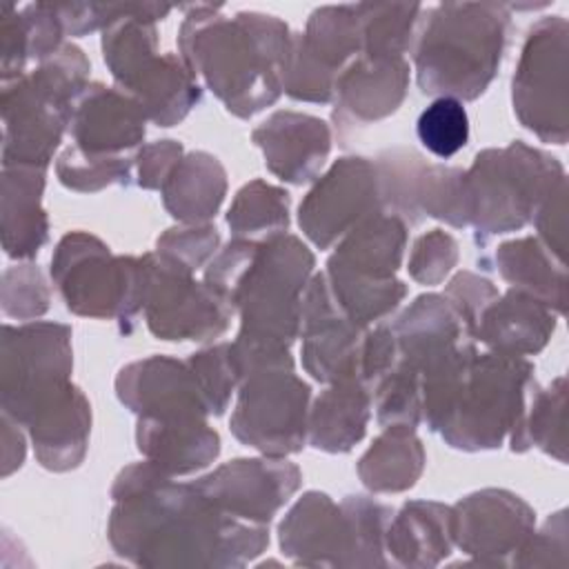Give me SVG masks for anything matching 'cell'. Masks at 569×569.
<instances>
[{"label": "cell", "instance_id": "obj_1", "mask_svg": "<svg viewBox=\"0 0 569 569\" xmlns=\"http://www.w3.org/2000/svg\"><path fill=\"white\" fill-rule=\"evenodd\" d=\"M109 540L142 567H242L269 542L267 525L233 518L193 482H173L153 462L124 467L113 487Z\"/></svg>", "mask_w": 569, "mask_h": 569}, {"label": "cell", "instance_id": "obj_2", "mask_svg": "<svg viewBox=\"0 0 569 569\" xmlns=\"http://www.w3.org/2000/svg\"><path fill=\"white\" fill-rule=\"evenodd\" d=\"M178 31V49L193 76L222 100L227 111L251 118L282 93V64L291 33L267 13L220 16V7L191 4Z\"/></svg>", "mask_w": 569, "mask_h": 569}, {"label": "cell", "instance_id": "obj_3", "mask_svg": "<svg viewBox=\"0 0 569 569\" xmlns=\"http://www.w3.org/2000/svg\"><path fill=\"white\" fill-rule=\"evenodd\" d=\"M509 7L445 2L425 11L413 40L422 93L476 100L491 84L507 44Z\"/></svg>", "mask_w": 569, "mask_h": 569}, {"label": "cell", "instance_id": "obj_4", "mask_svg": "<svg viewBox=\"0 0 569 569\" xmlns=\"http://www.w3.org/2000/svg\"><path fill=\"white\" fill-rule=\"evenodd\" d=\"M89 60L76 44H62L36 71L2 87V164L47 169L78 96L89 84Z\"/></svg>", "mask_w": 569, "mask_h": 569}, {"label": "cell", "instance_id": "obj_5", "mask_svg": "<svg viewBox=\"0 0 569 569\" xmlns=\"http://www.w3.org/2000/svg\"><path fill=\"white\" fill-rule=\"evenodd\" d=\"M465 178L476 240L485 244L531 222L545 196L565 180V169L553 156L513 140L502 149L480 151Z\"/></svg>", "mask_w": 569, "mask_h": 569}, {"label": "cell", "instance_id": "obj_6", "mask_svg": "<svg viewBox=\"0 0 569 569\" xmlns=\"http://www.w3.org/2000/svg\"><path fill=\"white\" fill-rule=\"evenodd\" d=\"M533 387L529 360L476 353L438 431L456 449H496L520 420Z\"/></svg>", "mask_w": 569, "mask_h": 569}, {"label": "cell", "instance_id": "obj_7", "mask_svg": "<svg viewBox=\"0 0 569 569\" xmlns=\"http://www.w3.org/2000/svg\"><path fill=\"white\" fill-rule=\"evenodd\" d=\"M313 271V253L289 233L258 242L238 282L231 307L240 311V333L287 347L300 333L302 291Z\"/></svg>", "mask_w": 569, "mask_h": 569}, {"label": "cell", "instance_id": "obj_8", "mask_svg": "<svg viewBox=\"0 0 569 569\" xmlns=\"http://www.w3.org/2000/svg\"><path fill=\"white\" fill-rule=\"evenodd\" d=\"M51 278L67 309L78 316L131 320L144 305L142 258L113 256L87 231H71L58 242Z\"/></svg>", "mask_w": 569, "mask_h": 569}, {"label": "cell", "instance_id": "obj_9", "mask_svg": "<svg viewBox=\"0 0 569 569\" xmlns=\"http://www.w3.org/2000/svg\"><path fill=\"white\" fill-rule=\"evenodd\" d=\"M569 24L562 16L540 18L527 33L511 82L513 113L542 142L565 144Z\"/></svg>", "mask_w": 569, "mask_h": 569}, {"label": "cell", "instance_id": "obj_10", "mask_svg": "<svg viewBox=\"0 0 569 569\" xmlns=\"http://www.w3.org/2000/svg\"><path fill=\"white\" fill-rule=\"evenodd\" d=\"M311 389L293 367L260 369L238 385L231 433L264 456L284 458L305 447Z\"/></svg>", "mask_w": 569, "mask_h": 569}, {"label": "cell", "instance_id": "obj_11", "mask_svg": "<svg viewBox=\"0 0 569 569\" xmlns=\"http://www.w3.org/2000/svg\"><path fill=\"white\" fill-rule=\"evenodd\" d=\"M144 262V318L162 340H213L231 320V305L204 282H196L184 267L160 253L142 256Z\"/></svg>", "mask_w": 569, "mask_h": 569}, {"label": "cell", "instance_id": "obj_12", "mask_svg": "<svg viewBox=\"0 0 569 569\" xmlns=\"http://www.w3.org/2000/svg\"><path fill=\"white\" fill-rule=\"evenodd\" d=\"M71 327L60 322L4 325L0 402L2 411L18 418L40 393L69 380Z\"/></svg>", "mask_w": 569, "mask_h": 569}, {"label": "cell", "instance_id": "obj_13", "mask_svg": "<svg viewBox=\"0 0 569 569\" xmlns=\"http://www.w3.org/2000/svg\"><path fill=\"white\" fill-rule=\"evenodd\" d=\"M382 209L376 162L349 156L338 158L298 207L302 233L320 249L340 242L367 216Z\"/></svg>", "mask_w": 569, "mask_h": 569}, {"label": "cell", "instance_id": "obj_14", "mask_svg": "<svg viewBox=\"0 0 569 569\" xmlns=\"http://www.w3.org/2000/svg\"><path fill=\"white\" fill-rule=\"evenodd\" d=\"M300 480V469L293 462L267 456L229 460L193 485L220 511L267 525L298 491Z\"/></svg>", "mask_w": 569, "mask_h": 569}, {"label": "cell", "instance_id": "obj_15", "mask_svg": "<svg viewBox=\"0 0 569 569\" xmlns=\"http://www.w3.org/2000/svg\"><path fill=\"white\" fill-rule=\"evenodd\" d=\"M367 329L351 322L336 305L327 276L316 273L302 296V367L318 382L358 380Z\"/></svg>", "mask_w": 569, "mask_h": 569}, {"label": "cell", "instance_id": "obj_16", "mask_svg": "<svg viewBox=\"0 0 569 569\" xmlns=\"http://www.w3.org/2000/svg\"><path fill=\"white\" fill-rule=\"evenodd\" d=\"M536 513L507 489H482L465 496L451 507L453 542L487 565H505L516 558L533 533Z\"/></svg>", "mask_w": 569, "mask_h": 569}, {"label": "cell", "instance_id": "obj_17", "mask_svg": "<svg viewBox=\"0 0 569 569\" xmlns=\"http://www.w3.org/2000/svg\"><path fill=\"white\" fill-rule=\"evenodd\" d=\"M280 547L296 565L356 567V536L347 509L307 491L280 522Z\"/></svg>", "mask_w": 569, "mask_h": 569}, {"label": "cell", "instance_id": "obj_18", "mask_svg": "<svg viewBox=\"0 0 569 569\" xmlns=\"http://www.w3.org/2000/svg\"><path fill=\"white\" fill-rule=\"evenodd\" d=\"M31 433L36 458L51 471L76 469L91 431V407L71 380L38 396L18 418Z\"/></svg>", "mask_w": 569, "mask_h": 569}, {"label": "cell", "instance_id": "obj_19", "mask_svg": "<svg viewBox=\"0 0 569 569\" xmlns=\"http://www.w3.org/2000/svg\"><path fill=\"white\" fill-rule=\"evenodd\" d=\"M116 393L140 418L209 416L189 362L167 356H151L122 367L116 378Z\"/></svg>", "mask_w": 569, "mask_h": 569}, {"label": "cell", "instance_id": "obj_20", "mask_svg": "<svg viewBox=\"0 0 569 569\" xmlns=\"http://www.w3.org/2000/svg\"><path fill=\"white\" fill-rule=\"evenodd\" d=\"M409 87V64L405 58L358 56L338 76L333 120L340 129L365 127L393 113Z\"/></svg>", "mask_w": 569, "mask_h": 569}, {"label": "cell", "instance_id": "obj_21", "mask_svg": "<svg viewBox=\"0 0 569 569\" xmlns=\"http://www.w3.org/2000/svg\"><path fill=\"white\" fill-rule=\"evenodd\" d=\"M251 140L262 149L269 171L291 184L313 180L331 149L327 122L298 111H276L251 131Z\"/></svg>", "mask_w": 569, "mask_h": 569}, {"label": "cell", "instance_id": "obj_22", "mask_svg": "<svg viewBox=\"0 0 569 569\" xmlns=\"http://www.w3.org/2000/svg\"><path fill=\"white\" fill-rule=\"evenodd\" d=\"M147 116L120 89L91 82L78 96L69 131L87 153L122 156L144 138Z\"/></svg>", "mask_w": 569, "mask_h": 569}, {"label": "cell", "instance_id": "obj_23", "mask_svg": "<svg viewBox=\"0 0 569 569\" xmlns=\"http://www.w3.org/2000/svg\"><path fill=\"white\" fill-rule=\"evenodd\" d=\"M140 453L164 473L187 476L204 469L220 453V436L207 418H138Z\"/></svg>", "mask_w": 569, "mask_h": 569}, {"label": "cell", "instance_id": "obj_24", "mask_svg": "<svg viewBox=\"0 0 569 569\" xmlns=\"http://www.w3.org/2000/svg\"><path fill=\"white\" fill-rule=\"evenodd\" d=\"M556 316L536 298L509 289L498 296L480 316L473 338L505 356H533L545 349L556 331Z\"/></svg>", "mask_w": 569, "mask_h": 569}, {"label": "cell", "instance_id": "obj_25", "mask_svg": "<svg viewBox=\"0 0 569 569\" xmlns=\"http://www.w3.org/2000/svg\"><path fill=\"white\" fill-rule=\"evenodd\" d=\"M400 360L422 373L458 345L471 340L465 322L445 296L416 298L391 325Z\"/></svg>", "mask_w": 569, "mask_h": 569}, {"label": "cell", "instance_id": "obj_26", "mask_svg": "<svg viewBox=\"0 0 569 569\" xmlns=\"http://www.w3.org/2000/svg\"><path fill=\"white\" fill-rule=\"evenodd\" d=\"M158 127L178 124L198 102L200 87L180 53H158L120 87Z\"/></svg>", "mask_w": 569, "mask_h": 569}, {"label": "cell", "instance_id": "obj_27", "mask_svg": "<svg viewBox=\"0 0 569 569\" xmlns=\"http://www.w3.org/2000/svg\"><path fill=\"white\" fill-rule=\"evenodd\" d=\"M44 169L4 164L2 173V247L18 260L33 258L47 242L49 222L40 204Z\"/></svg>", "mask_w": 569, "mask_h": 569}, {"label": "cell", "instance_id": "obj_28", "mask_svg": "<svg viewBox=\"0 0 569 569\" xmlns=\"http://www.w3.org/2000/svg\"><path fill=\"white\" fill-rule=\"evenodd\" d=\"M405 244L407 222L380 209L367 216L338 242V249L327 264L360 278L389 280L402 262Z\"/></svg>", "mask_w": 569, "mask_h": 569}, {"label": "cell", "instance_id": "obj_29", "mask_svg": "<svg viewBox=\"0 0 569 569\" xmlns=\"http://www.w3.org/2000/svg\"><path fill=\"white\" fill-rule=\"evenodd\" d=\"M451 507L427 500H411L391 516L385 551L402 567H436L451 553Z\"/></svg>", "mask_w": 569, "mask_h": 569}, {"label": "cell", "instance_id": "obj_30", "mask_svg": "<svg viewBox=\"0 0 569 569\" xmlns=\"http://www.w3.org/2000/svg\"><path fill=\"white\" fill-rule=\"evenodd\" d=\"M371 416V391L360 380H338L309 409L307 440L322 451L345 453L362 440Z\"/></svg>", "mask_w": 569, "mask_h": 569}, {"label": "cell", "instance_id": "obj_31", "mask_svg": "<svg viewBox=\"0 0 569 569\" xmlns=\"http://www.w3.org/2000/svg\"><path fill=\"white\" fill-rule=\"evenodd\" d=\"M162 191L164 209L184 224H207L227 193V173L216 156L191 151L180 158Z\"/></svg>", "mask_w": 569, "mask_h": 569}, {"label": "cell", "instance_id": "obj_32", "mask_svg": "<svg viewBox=\"0 0 569 569\" xmlns=\"http://www.w3.org/2000/svg\"><path fill=\"white\" fill-rule=\"evenodd\" d=\"M498 273L509 282V289L522 291L553 313L565 311L567 269L558 262L549 249L533 236L509 240L498 247L496 256Z\"/></svg>", "mask_w": 569, "mask_h": 569}, {"label": "cell", "instance_id": "obj_33", "mask_svg": "<svg viewBox=\"0 0 569 569\" xmlns=\"http://www.w3.org/2000/svg\"><path fill=\"white\" fill-rule=\"evenodd\" d=\"M425 467V449L409 427H385L358 462L362 485L376 493L411 489Z\"/></svg>", "mask_w": 569, "mask_h": 569}, {"label": "cell", "instance_id": "obj_34", "mask_svg": "<svg viewBox=\"0 0 569 569\" xmlns=\"http://www.w3.org/2000/svg\"><path fill=\"white\" fill-rule=\"evenodd\" d=\"M565 402L567 382L558 376L547 389L538 385L531 389L527 407L509 433L513 451L538 447L553 456L558 462L567 460V431H565Z\"/></svg>", "mask_w": 569, "mask_h": 569}, {"label": "cell", "instance_id": "obj_35", "mask_svg": "<svg viewBox=\"0 0 569 569\" xmlns=\"http://www.w3.org/2000/svg\"><path fill=\"white\" fill-rule=\"evenodd\" d=\"M356 11L362 24L360 56L402 58L413 47L425 7L413 2H360Z\"/></svg>", "mask_w": 569, "mask_h": 569}, {"label": "cell", "instance_id": "obj_36", "mask_svg": "<svg viewBox=\"0 0 569 569\" xmlns=\"http://www.w3.org/2000/svg\"><path fill=\"white\" fill-rule=\"evenodd\" d=\"M227 224L236 238L253 242L287 233L289 193L264 180H251L236 193L227 213Z\"/></svg>", "mask_w": 569, "mask_h": 569}, {"label": "cell", "instance_id": "obj_37", "mask_svg": "<svg viewBox=\"0 0 569 569\" xmlns=\"http://www.w3.org/2000/svg\"><path fill=\"white\" fill-rule=\"evenodd\" d=\"M327 282L331 289V296L336 305L342 309V313L360 325L369 327L371 322L385 320L407 296V287L396 280H371V278H360L353 273H347L342 269L329 267L327 264Z\"/></svg>", "mask_w": 569, "mask_h": 569}, {"label": "cell", "instance_id": "obj_38", "mask_svg": "<svg viewBox=\"0 0 569 569\" xmlns=\"http://www.w3.org/2000/svg\"><path fill=\"white\" fill-rule=\"evenodd\" d=\"M307 47L333 71L362 53V24L356 4H329L311 13L302 33Z\"/></svg>", "mask_w": 569, "mask_h": 569}, {"label": "cell", "instance_id": "obj_39", "mask_svg": "<svg viewBox=\"0 0 569 569\" xmlns=\"http://www.w3.org/2000/svg\"><path fill=\"white\" fill-rule=\"evenodd\" d=\"M371 402L382 427L416 429L422 420V385L418 369L398 360V365L371 389Z\"/></svg>", "mask_w": 569, "mask_h": 569}, {"label": "cell", "instance_id": "obj_40", "mask_svg": "<svg viewBox=\"0 0 569 569\" xmlns=\"http://www.w3.org/2000/svg\"><path fill=\"white\" fill-rule=\"evenodd\" d=\"M338 71L329 69L305 42L302 33H291L282 64V91L300 102H331Z\"/></svg>", "mask_w": 569, "mask_h": 569}, {"label": "cell", "instance_id": "obj_41", "mask_svg": "<svg viewBox=\"0 0 569 569\" xmlns=\"http://www.w3.org/2000/svg\"><path fill=\"white\" fill-rule=\"evenodd\" d=\"M131 158L87 153L80 147H69L56 162V173L60 182L73 191L93 193L111 184H129Z\"/></svg>", "mask_w": 569, "mask_h": 569}, {"label": "cell", "instance_id": "obj_42", "mask_svg": "<svg viewBox=\"0 0 569 569\" xmlns=\"http://www.w3.org/2000/svg\"><path fill=\"white\" fill-rule=\"evenodd\" d=\"M420 144L436 158H451L469 142V116L460 100L436 98L416 122Z\"/></svg>", "mask_w": 569, "mask_h": 569}, {"label": "cell", "instance_id": "obj_43", "mask_svg": "<svg viewBox=\"0 0 569 569\" xmlns=\"http://www.w3.org/2000/svg\"><path fill=\"white\" fill-rule=\"evenodd\" d=\"M347 509L353 536H356V567H385L389 560L385 558V536L393 511L365 496H347L342 500Z\"/></svg>", "mask_w": 569, "mask_h": 569}, {"label": "cell", "instance_id": "obj_44", "mask_svg": "<svg viewBox=\"0 0 569 569\" xmlns=\"http://www.w3.org/2000/svg\"><path fill=\"white\" fill-rule=\"evenodd\" d=\"M187 362L191 367L207 411L213 416H222L231 402V393L238 387V373L231 360L229 342L202 349L193 353Z\"/></svg>", "mask_w": 569, "mask_h": 569}, {"label": "cell", "instance_id": "obj_45", "mask_svg": "<svg viewBox=\"0 0 569 569\" xmlns=\"http://www.w3.org/2000/svg\"><path fill=\"white\" fill-rule=\"evenodd\" d=\"M2 309L18 320H31L49 309V289L38 264H18L4 271Z\"/></svg>", "mask_w": 569, "mask_h": 569}, {"label": "cell", "instance_id": "obj_46", "mask_svg": "<svg viewBox=\"0 0 569 569\" xmlns=\"http://www.w3.org/2000/svg\"><path fill=\"white\" fill-rule=\"evenodd\" d=\"M218 244L220 236L213 224H184L167 229L156 242V253L193 273L213 258Z\"/></svg>", "mask_w": 569, "mask_h": 569}, {"label": "cell", "instance_id": "obj_47", "mask_svg": "<svg viewBox=\"0 0 569 569\" xmlns=\"http://www.w3.org/2000/svg\"><path fill=\"white\" fill-rule=\"evenodd\" d=\"M458 262V242L442 229L420 236L409 253V276L420 284H440Z\"/></svg>", "mask_w": 569, "mask_h": 569}, {"label": "cell", "instance_id": "obj_48", "mask_svg": "<svg viewBox=\"0 0 569 569\" xmlns=\"http://www.w3.org/2000/svg\"><path fill=\"white\" fill-rule=\"evenodd\" d=\"M449 305L456 309L460 320L465 322L469 336L473 338V329L482 316V311L500 296L498 289L487 280L471 271H460L442 293Z\"/></svg>", "mask_w": 569, "mask_h": 569}, {"label": "cell", "instance_id": "obj_49", "mask_svg": "<svg viewBox=\"0 0 569 569\" xmlns=\"http://www.w3.org/2000/svg\"><path fill=\"white\" fill-rule=\"evenodd\" d=\"M531 222L536 224L538 240L549 249V253L565 262L567 247V178L560 180L538 204Z\"/></svg>", "mask_w": 569, "mask_h": 569}, {"label": "cell", "instance_id": "obj_50", "mask_svg": "<svg viewBox=\"0 0 569 569\" xmlns=\"http://www.w3.org/2000/svg\"><path fill=\"white\" fill-rule=\"evenodd\" d=\"M567 511L553 513L540 531H533L513 558V565H565L567 562Z\"/></svg>", "mask_w": 569, "mask_h": 569}, {"label": "cell", "instance_id": "obj_51", "mask_svg": "<svg viewBox=\"0 0 569 569\" xmlns=\"http://www.w3.org/2000/svg\"><path fill=\"white\" fill-rule=\"evenodd\" d=\"M182 158V144L176 140H156L144 144L136 156L138 184L142 189H162Z\"/></svg>", "mask_w": 569, "mask_h": 569}]
</instances>
